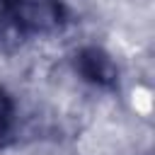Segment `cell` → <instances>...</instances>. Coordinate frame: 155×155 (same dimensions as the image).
I'll return each mask as SVG.
<instances>
[{
    "label": "cell",
    "instance_id": "1",
    "mask_svg": "<svg viewBox=\"0 0 155 155\" xmlns=\"http://www.w3.org/2000/svg\"><path fill=\"white\" fill-rule=\"evenodd\" d=\"M7 119V109H5V99H2V94H0V128H2V121Z\"/></svg>",
    "mask_w": 155,
    "mask_h": 155
}]
</instances>
